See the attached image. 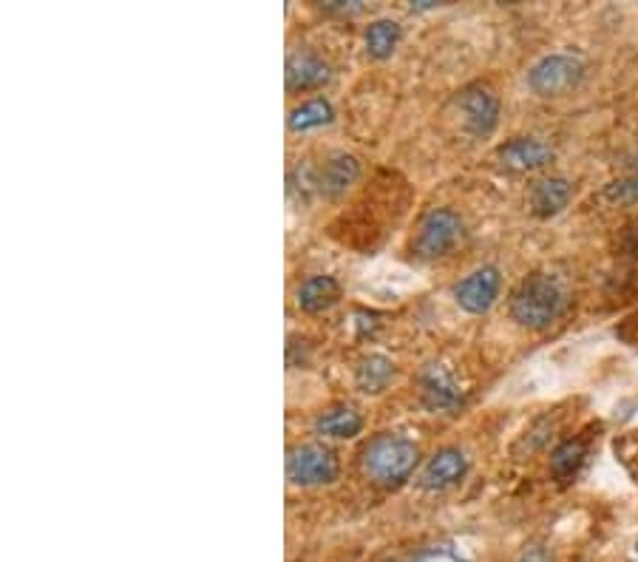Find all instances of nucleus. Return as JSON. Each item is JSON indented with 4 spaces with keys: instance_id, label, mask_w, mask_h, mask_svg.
Returning a JSON list of instances; mask_svg holds the SVG:
<instances>
[{
    "instance_id": "nucleus-1",
    "label": "nucleus",
    "mask_w": 638,
    "mask_h": 562,
    "mask_svg": "<svg viewBox=\"0 0 638 562\" xmlns=\"http://www.w3.org/2000/svg\"><path fill=\"white\" fill-rule=\"evenodd\" d=\"M418 463V446L400 435L372 437V441L364 446V452H360V466H364L366 477H369L375 486H383V489H398V486H403V483L414 475Z\"/></svg>"
},
{
    "instance_id": "nucleus-2",
    "label": "nucleus",
    "mask_w": 638,
    "mask_h": 562,
    "mask_svg": "<svg viewBox=\"0 0 638 562\" xmlns=\"http://www.w3.org/2000/svg\"><path fill=\"white\" fill-rule=\"evenodd\" d=\"M565 310V290L553 275H528L511 295V315L519 327L545 329Z\"/></svg>"
},
{
    "instance_id": "nucleus-3",
    "label": "nucleus",
    "mask_w": 638,
    "mask_h": 562,
    "mask_svg": "<svg viewBox=\"0 0 638 562\" xmlns=\"http://www.w3.org/2000/svg\"><path fill=\"white\" fill-rule=\"evenodd\" d=\"M585 77V63L576 54H548L528 72V86L539 97H562Z\"/></svg>"
},
{
    "instance_id": "nucleus-4",
    "label": "nucleus",
    "mask_w": 638,
    "mask_h": 562,
    "mask_svg": "<svg viewBox=\"0 0 638 562\" xmlns=\"http://www.w3.org/2000/svg\"><path fill=\"white\" fill-rule=\"evenodd\" d=\"M459 239H463V219L448 208H434L420 219L414 253L429 261L440 259V256L452 253Z\"/></svg>"
},
{
    "instance_id": "nucleus-5",
    "label": "nucleus",
    "mask_w": 638,
    "mask_h": 562,
    "mask_svg": "<svg viewBox=\"0 0 638 562\" xmlns=\"http://www.w3.org/2000/svg\"><path fill=\"white\" fill-rule=\"evenodd\" d=\"M286 477L295 486H324L338 477V461H335L333 448L321 446V443H304L295 446L286 455Z\"/></svg>"
},
{
    "instance_id": "nucleus-6",
    "label": "nucleus",
    "mask_w": 638,
    "mask_h": 562,
    "mask_svg": "<svg viewBox=\"0 0 638 562\" xmlns=\"http://www.w3.org/2000/svg\"><path fill=\"white\" fill-rule=\"evenodd\" d=\"M457 108L463 115V122L474 137H488L499 122V100L494 97L491 88L468 86L459 91Z\"/></svg>"
},
{
    "instance_id": "nucleus-7",
    "label": "nucleus",
    "mask_w": 638,
    "mask_h": 562,
    "mask_svg": "<svg viewBox=\"0 0 638 562\" xmlns=\"http://www.w3.org/2000/svg\"><path fill=\"white\" fill-rule=\"evenodd\" d=\"M420 401L432 412H457L463 407V389L457 387L446 367L429 364L420 372Z\"/></svg>"
},
{
    "instance_id": "nucleus-8",
    "label": "nucleus",
    "mask_w": 638,
    "mask_h": 562,
    "mask_svg": "<svg viewBox=\"0 0 638 562\" xmlns=\"http://www.w3.org/2000/svg\"><path fill=\"white\" fill-rule=\"evenodd\" d=\"M499 281L502 279H499L497 268H479L474 270V273H468L466 279L454 288V299H457V304L466 310V313L483 315L497 302Z\"/></svg>"
},
{
    "instance_id": "nucleus-9",
    "label": "nucleus",
    "mask_w": 638,
    "mask_h": 562,
    "mask_svg": "<svg viewBox=\"0 0 638 562\" xmlns=\"http://www.w3.org/2000/svg\"><path fill=\"white\" fill-rule=\"evenodd\" d=\"M497 160L513 174H531V171H542L545 165H551L553 148L537 137H517V140L499 145Z\"/></svg>"
},
{
    "instance_id": "nucleus-10",
    "label": "nucleus",
    "mask_w": 638,
    "mask_h": 562,
    "mask_svg": "<svg viewBox=\"0 0 638 562\" xmlns=\"http://www.w3.org/2000/svg\"><path fill=\"white\" fill-rule=\"evenodd\" d=\"M468 472V461L459 448H440L432 461L425 463L423 475H420V486L425 491H446L457 486Z\"/></svg>"
},
{
    "instance_id": "nucleus-11",
    "label": "nucleus",
    "mask_w": 638,
    "mask_h": 562,
    "mask_svg": "<svg viewBox=\"0 0 638 562\" xmlns=\"http://www.w3.org/2000/svg\"><path fill=\"white\" fill-rule=\"evenodd\" d=\"M573 196V185L565 176H548V180L533 182L531 194H528V208L539 219H551L567 208Z\"/></svg>"
},
{
    "instance_id": "nucleus-12",
    "label": "nucleus",
    "mask_w": 638,
    "mask_h": 562,
    "mask_svg": "<svg viewBox=\"0 0 638 562\" xmlns=\"http://www.w3.org/2000/svg\"><path fill=\"white\" fill-rule=\"evenodd\" d=\"M329 80V66L318 54L301 52L286 61V88L290 91H313Z\"/></svg>"
},
{
    "instance_id": "nucleus-13",
    "label": "nucleus",
    "mask_w": 638,
    "mask_h": 562,
    "mask_svg": "<svg viewBox=\"0 0 638 562\" xmlns=\"http://www.w3.org/2000/svg\"><path fill=\"white\" fill-rule=\"evenodd\" d=\"M358 176H360V162L355 160L353 154H335L333 160L321 167V174H318L321 194H326V196L346 194V187L355 185Z\"/></svg>"
},
{
    "instance_id": "nucleus-14",
    "label": "nucleus",
    "mask_w": 638,
    "mask_h": 562,
    "mask_svg": "<svg viewBox=\"0 0 638 562\" xmlns=\"http://www.w3.org/2000/svg\"><path fill=\"white\" fill-rule=\"evenodd\" d=\"M340 299L338 281L333 275H310L301 281L299 288V307L304 313H324V310L335 307Z\"/></svg>"
},
{
    "instance_id": "nucleus-15",
    "label": "nucleus",
    "mask_w": 638,
    "mask_h": 562,
    "mask_svg": "<svg viewBox=\"0 0 638 562\" xmlns=\"http://www.w3.org/2000/svg\"><path fill=\"white\" fill-rule=\"evenodd\" d=\"M394 375H398V367L386 355H369L355 369V383L366 396H380L394 381Z\"/></svg>"
},
{
    "instance_id": "nucleus-16",
    "label": "nucleus",
    "mask_w": 638,
    "mask_h": 562,
    "mask_svg": "<svg viewBox=\"0 0 638 562\" xmlns=\"http://www.w3.org/2000/svg\"><path fill=\"white\" fill-rule=\"evenodd\" d=\"M360 429H364V421L355 409L349 407H335L329 412L315 421V432L324 437H335V441H349V437L360 435Z\"/></svg>"
},
{
    "instance_id": "nucleus-17",
    "label": "nucleus",
    "mask_w": 638,
    "mask_h": 562,
    "mask_svg": "<svg viewBox=\"0 0 638 562\" xmlns=\"http://www.w3.org/2000/svg\"><path fill=\"white\" fill-rule=\"evenodd\" d=\"M335 117L333 106L324 100V97H318V100H310L304 102V106H299L290 115V120H286V126H290V131L293 134H304V131H315V128H324L329 126Z\"/></svg>"
},
{
    "instance_id": "nucleus-18",
    "label": "nucleus",
    "mask_w": 638,
    "mask_h": 562,
    "mask_svg": "<svg viewBox=\"0 0 638 562\" xmlns=\"http://www.w3.org/2000/svg\"><path fill=\"white\" fill-rule=\"evenodd\" d=\"M585 457H587V446L582 441H567V443H562V446H556L551 455L553 477L562 483L573 480L578 468H582V463H585Z\"/></svg>"
},
{
    "instance_id": "nucleus-19",
    "label": "nucleus",
    "mask_w": 638,
    "mask_h": 562,
    "mask_svg": "<svg viewBox=\"0 0 638 562\" xmlns=\"http://www.w3.org/2000/svg\"><path fill=\"white\" fill-rule=\"evenodd\" d=\"M398 43L400 26L394 21H375L366 26V52L372 54L375 61H386L398 48Z\"/></svg>"
},
{
    "instance_id": "nucleus-20",
    "label": "nucleus",
    "mask_w": 638,
    "mask_h": 562,
    "mask_svg": "<svg viewBox=\"0 0 638 562\" xmlns=\"http://www.w3.org/2000/svg\"><path fill=\"white\" fill-rule=\"evenodd\" d=\"M605 196L610 202H616V205H638V171L610 182V185L605 187Z\"/></svg>"
},
{
    "instance_id": "nucleus-21",
    "label": "nucleus",
    "mask_w": 638,
    "mask_h": 562,
    "mask_svg": "<svg viewBox=\"0 0 638 562\" xmlns=\"http://www.w3.org/2000/svg\"><path fill=\"white\" fill-rule=\"evenodd\" d=\"M517 562H551V551L542 549V545H531V549L522 551Z\"/></svg>"
},
{
    "instance_id": "nucleus-22",
    "label": "nucleus",
    "mask_w": 638,
    "mask_h": 562,
    "mask_svg": "<svg viewBox=\"0 0 638 562\" xmlns=\"http://www.w3.org/2000/svg\"><path fill=\"white\" fill-rule=\"evenodd\" d=\"M636 256H638V245H636Z\"/></svg>"
},
{
    "instance_id": "nucleus-23",
    "label": "nucleus",
    "mask_w": 638,
    "mask_h": 562,
    "mask_svg": "<svg viewBox=\"0 0 638 562\" xmlns=\"http://www.w3.org/2000/svg\"><path fill=\"white\" fill-rule=\"evenodd\" d=\"M636 554H638V545H636Z\"/></svg>"
}]
</instances>
